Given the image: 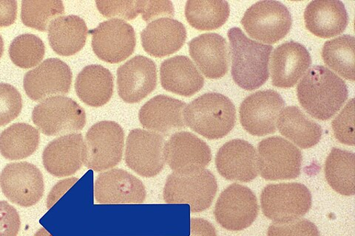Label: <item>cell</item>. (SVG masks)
<instances>
[{"label": "cell", "instance_id": "836d02e7", "mask_svg": "<svg viewBox=\"0 0 355 236\" xmlns=\"http://www.w3.org/2000/svg\"><path fill=\"white\" fill-rule=\"evenodd\" d=\"M64 14L62 1H22L21 19L27 27L47 31L51 22Z\"/></svg>", "mask_w": 355, "mask_h": 236}, {"label": "cell", "instance_id": "7402d4cb", "mask_svg": "<svg viewBox=\"0 0 355 236\" xmlns=\"http://www.w3.org/2000/svg\"><path fill=\"white\" fill-rule=\"evenodd\" d=\"M189 51L200 71L209 80H218L227 73L230 51L223 37L205 33L189 42Z\"/></svg>", "mask_w": 355, "mask_h": 236}, {"label": "cell", "instance_id": "4fadbf2b", "mask_svg": "<svg viewBox=\"0 0 355 236\" xmlns=\"http://www.w3.org/2000/svg\"><path fill=\"white\" fill-rule=\"evenodd\" d=\"M164 144L162 134L140 129L132 130L126 143L127 165L143 177L157 176L165 165Z\"/></svg>", "mask_w": 355, "mask_h": 236}, {"label": "cell", "instance_id": "484cf974", "mask_svg": "<svg viewBox=\"0 0 355 236\" xmlns=\"http://www.w3.org/2000/svg\"><path fill=\"white\" fill-rule=\"evenodd\" d=\"M160 80L165 91L184 97L193 96L205 84L201 73L184 55L174 56L161 64Z\"/></svg>", "mask_w": 355, "mask_h": 236}, {"label": "cell", "instance_id": "cb8c5ba5", "mask_svg": "<svg viewBox=\"0 0 355 236\" xmlns=\"http://www.w3.org/2000/svg\"><path fill=\"white\" fill-rule=\"evenodd\" d=\"M187 39V30L180 21L164 17L150 22L141 33L142 47L153 57L162 58L179 51Z\"/></svg>", "mask_w": 355, "mask_h": 236}, {"label": "cell", "instance_id": "f35d334b", "mask_svg": "<svg viewBox=\"0 0 355 236\" xmlns=\"http://www.w3.org/2000/svg\"><path fill=\"white\" fill-rule=\"evenodd\" d=\"M268 236H320L315 224L305 219L286 223H273L268 229Z\"/></svg>", "mask_w": 355, "mask_h": 236}, {"label": "cell", "instance_id": "277c9868", "mask_svg": "<svg viewBox=\"0 0 355 236\" xmlns=\"http://www.w3.org/2000/svg\"><path fill=\"white\" fill-rule=\"evenodd\" d=\"M218 184L215 176L208 170L191 174L172 173L166 179L164 199L169 204H188L193 212H200L212 205Z\"/></svg>", "mask_w": 355, "mask_h": 236}, {"label": "cell", "instance_id": "2e32d148", "mask_svg": "<svg viewBox=\"0 0 355 236\" xmlns=\"http://www.w3.org/2000/svg\"><path fill=\"white\" fill-rule=\"evenodd\" d=\"M73 74L70 66L59 59L44 60L24 77V89L33 100L42 101L70 92Z\"/></svg>", "mask_w": 355, "mask_h": 236}, {"label": "cell", "instance_id": "30bf717a", "mask_svg": "<svg viewBox=\"0 0 355 236\" xmlns=\"http://www.w3.org/2000/svg\"><path fill=\"white\" fill-rule=\"evenodd\" d=\"M259 210L257 198L249 188L232 184L218 197L214 215L222 228L241 231L252 226Z\"/></svg>", "mask_w": 355, "mask_h": 236}, {"label": "cell", "instance_id": "5bb4252c", "mask_svg": "<svg viewBox=\"0 0 355 236\" xmlns=\"http://www.w3.org/2000/svg\"><path fill=\"white\" fill-rule=\"evenodd\" d=\"M285 106L276 91L254 93L244 99L239 109L242 127L253 136L263 137L276 131L277 118Z\"/></svg>", "mask_w": 355, "mask_h": 236}, {"label": "cell", "instance_id": "603a6c76", "mask_svg": "<svg viewBox=\"0 0 355 236\" xmlns=\"http://www.w3.org/2000/svg\"><path fill=\"white\" fill-rule=\"evenodd\" d=\"M183 101L166 96H157L148 101L139 111L141 126L150 131L169 136L185 128Z\"/></svg>", "mask_w": 355, "mask_h": 236}, {"label": "cell", "instance_id": "8fae6325", "mask_svg": "<svg viewBox=\"0 0 355 236\" xmlns=\"http://www.w3.org/2000/svg\"><path fill=\"white\" fill-rule=\"evenodd\" d=\"M89 33L92 35L94 53L107 63L123 62L135 51V30L124 20L114 19L103 21Z\"/></svg>", "mask_w": 355, "mask_h": 236}, {"label": "cell", "instance_id": "d4e9b609", "mask_svg": "<svg viewBox=\"0 0 355 236\" xmlns=\"http://www.w3.org/2000/svg\"><path fill=\"white\" fill-rule=\"evenodd\" d=\"M306 28L315 36L329 39L341 35L348 26L345 6L339 0H315L304 11Z\"/></svg>", "mask_w": 355, "mask_h": 236}, {"label": "cell", "instance_id": "5b68a950", "mask_svg": "<svg viewBox=\"0 0 355 236\" xmlns=\"http://www.w3.org/2000/svg\"><path fill=\"white\" fill-rule=\"evenodd\" d=\"M32 120L46 136H63L83 130L86 125V114L73 99L54 96L33 109Z\"/></svg>", "mask_w": 355, "mask_h": 236}, {"label": "cell", "instance_id": "ba28073f", "mask_svg": "<svg viewBox=\"0 0 355 236\" xmlns=\"http://www.w3.org/2000/svg\"><path fill=\"white\" fill-rule=\"evenodd\" d=\"M241 24L252 39L275 44L291 31L293 19L290 10L279 1H260L244 14Z\"/></svg>", "mask_w": 355, "mask_h": 236}, {"label": "cell", "instance_id": "7a4b0ae2", "mask_svg": "<svg viewBox=\"0 0 355 236\" xmlns=\"http://www.w3.org/2000/svg\"><path fill=\"white\" fill-rule=\"evenodd\" d=\"M232 76L241 88L252 91L269 80L272 47L249 39L239 28L229 30Z\"/></svg>", "mask_w": 355, "mask_h": 236}, {"label": "cell", "instance_id": "9c48e42d", "mask_svg": "<svg viewBox=\"0 0 355 236\" xmlns=\"http://www.w3.org/2000/svg\"><path fill=\"white\" fill-rule=\"evenodd\" d=\"M257 157L261 176L266 181L293 179L301 174L302 152L281 137L261 140L258 146Z\"/></svg>", "mask_w": 355, "mask_h": 236}, {"label": "cell", "instance_id": "74e56055", "mask_svg": "<svg viewBox=\"0 0 355 236\" xmlns=\"http://www.w3.org/2000/svg\"><path fill=\"white\" fill-rule=\"evenodd\" d=\"M336 139L341 143L354 145V100L351 99L332 122Z\"/></svg>", "mask_w": 355, "mask_h": 236}, {"label": "cell", "instance_id": "8d00e7d4", "mask_svg": "<svg viewBox=\"0 0 355 236\" xmlns=\"http://www.w3.org/2000/svg\"><path fill=\"white\" fill-rule=\"evenodd\" d=\"M146 0L140 1H96L100 14L107 18L136 19L141 14Z\"/></svg>", "mask_w": 355, "mask_h": 236}, {"label": "cell", "instance_id": "3957f363", "mask_svg": "<svg viewBox=\"0 0 355 236\" xmlns=\"http://www.w3.org/2000/svg\"><path fill=\"white\" fill-rule=\"evenodd\" d=\"M185 125L209 140L223 138L234 128L236 110L224 95L210 93L200 96L187 105Z\"/></svg>", "mask_w": 355, "mask_h": 236}, {"label": "cell", "instance_id": "f6af8a7d", "mask_svg": "<svg viewBox=\"0 0 355 236\" xmlns=\"http://www.w3.org/2000/svg\"><path fill=\"white\" fill-rule=\"evenodd\" d=\"M33 236H53L44 228H40Z\"/></svg>", "mask_w": 355, "mask_h": 236}, {"label": "cell", "instance_id": "f546056e", "mask_svg": "<svg viewBox=\"0 0 355 236\" xmlns=\"http://www.w3.org/2000/svg\"><path fill=\"white\" fill-rule=\"evenodd\" d=\"M40 140L38 129L28 123H15L0 134V153L9 161L25 159L37 151Z\"/></svg>", "mask_w": 355, "mask_h": 236}, {"label": "cell", "instance_id": "8992f818", "mask_svg": "<svg viewBox=\"0 0 355 236\" xmlns=\"http://www.w3.org/2000/svg\"><path fill=\"white\" fill-rule=\"evenodd\" d=\"M261 209L274 223H286L305 216L312 207V195L301 183L271 184L261 195Z\"/></svg>", "mask_w": 355, "mask_h": 236}, {"label": "cell", "instance_id": "b9f144b4", "mask_svg": "<svg viewBox=\"0 0 355 236\" xmlns=\"http://www.w3.org/2000/svg\"><path fill=\"white\" fill-rule=\"evenodd\" d=\"M17 16V2L15 0H0V28L15 24Z\"/></svg>", "mask_w": 355, "mask_h": 236}, {"label": "cell", "instance_id": "ac0fdd59", "mask_svg": "<svg viewBox=\"0 0 355 236\" xmlns=\"http://www.w3.org/2000/svg\"><path fill=\"white\" fill-rule=\"evenodd\" d=\"M95 199L99 204H140L146 189L139 179L119 168L100 174L95 183Z\"/></svg>", "mask_w": 355, "mask_h": 236}, {"label": "cell", "instance_id": "d590c367", "mask_svg": "<svg viewBox=\"0 0 355 236\" xmlns=\"http://www.w3.org/2000/svg\"><path fill=\"white\" fill-rule=\"evenodd\" d=\"M21 109L22 99L17 89L9 84L0 83V127L15 120Z\"/></svg>", "mask_w": 355, "mask_h": 236}, {"label": "cell", "instance_id": "bcb514c9", "mask_svg": "<svg viewBox=\"0 0 355 236\" xmlns=\"http://www.w3.org/2000/svg\"><path fill=\"white\" fill-rule=\"evenodd\" d=\"M3 52H4V42H3V39L1 37V35H0V58L2 57Z\"/></svg>", "mask_w": 355, "mask_h": 236}, {"label": "cell", "instance_id": "4dcf8cb0", "mask_svg": "<svg viewBox=\"0 0 355 236\" xmlns=\"http://www.w3.org/2000/svg\"><path fill=\"white\" fill-rule=\"evenodd\" d=\"M230 14L227 1L190 0L185 6L188 24L198 30H214L223 26Z\"/></svg>", "mask_w": 355, "mask_h": 236}, {"label": "cell", "instance_id": "ee69618b", "mask_svg": "<svg viewBox=\"0 0 355 236\" xmlns=\"http://www.w3.org/2000/svg\"><path fill=\"white\" fill-rule=\"evenodd\" d=\"M77 178L64 179L55 185L51 190L49 197V208H50L65 192L69 190L76 182Z\"/></svg>", "mask_w": 355, "mask_h": 236}, {"label": "cell", "instance_id": "e0dca14e", "mask_svg": "<svg viewBox=\"0 0 355 236\" xmlns=\"http://www.w3.org/2000/svg\"><path fill=\"white\" fill-rule=\"evenodd\" d=\"M157 84V65L143 55H137L117 70L119 97L128 104L140 102Z\"/></svg>", "mask_w": 355, "mask_h": 236}, {"label": "cell", "instance_id": "f1b7e54d", "mask_svg": "<svg viewBox=\"0 0 355 236\" xmlns=\"http://www.w3.org/2000/svg\"><path fill=\"white\" fill-rule=\"evenodd\" d=\"M277 125L283 136L303 149L316 145L323 134L318 123L294 106L288 107L281 111Z\"/></svg>", "mask_w": 355, "mask_h": 236}, {"label": "cell", "instance_id": "ab89813d", "mask_svg": "<svg viewBox=\"0 0 355 236\" xmlns=\"http://www.w3.org/2000/svg\"><path fill=\"white\" fill-rule=\"evenodd\" d=\"M21 221L17 210L6 201H0V236H17Z\"/></svg>", "mask_w": 355, "mask_h": 236}, {"label": "cell", "instance_id": "52a82bcc", "mask_svg": "<svg viewBox=\"0 0 355 236\" xmlns=\"http://www.w3.org/2000/svg\"><path fill=\"white\" fill-rule=\"evenodd\" d=\"M85 143V165L95 172H105L121 162L125 145V132L114 121L98 122L87 131Z\"/></svg>", "mask_w": 355, "mask_h": 236}, {"label": "cell", "instance_id": "d6986e66", "mask_svg": "<svg viewBox=\"0 0 355 236\" xmlns=\"http://www.w3.org/2000/svg\"><path fill=\"white\" fill-rule=\"evenodd\" d=\"M85 161V143L79 133L55 138L48 144L42 154L44 168L57 177L73 175L81 170Z\"/></svg>", "mask_w": 355, "mask_h": 236}, {"label": "cell", "instance_id": "83f0119b", "mask_svg": "<svg viewBox=\"0 0 355 236\" xmlns=\"http://www.w3.org/2000/svg\"><path fill=\"white\" fill-rule=\"evenodd\" d=\"M48 30L51 47L62 56L73 55L80 52L87 39L88 30L85 20L75 15L55 19Z\"/></svg>", "mask_w": 355, "mask_h": 236}, {"label": "cell", "instance_id": "9a60e30c", "mask_svg": "<svg viewBox=\"0 0 355 236\" xmlns=\"http://www.w3.org/2000/svg\"><path fill=\"white\" fill-rule=\"evenodd\" d=\"M164 156L171 170L181 174L205 170L212 160L208 145L188 131L173 134L164 144Z\"/></svg>", "mask_w": 355, "mask_h": 236}, {"label": "cell", "instance_id": "7c38bea8", "mask_svg": "<svg viewBox=\"0 0 355 236\" xmlns=\"http://www.w3.org/2000/svg\"><path fill=\"white\" fill-rule=\"evenodd\" d=\"M0 187L8 200L25 208L38 203L44 190L42 172L28 162L7 165L0 174Z\"/></svg>", "mask_w": 355, "mask_h": 236}, {"label": "cell", "instance_id": "60d3db41", "mask_svg": "<svg viewBox=\"0 0 355 236\" xmlns=\"http://www.w3.org/2000/svg\"><path fill=\"white\" fill-rule=\"evenodd\" d=\"M174 11L173 5L171 1H147L146 0L141 15L144 21L149 22L164 17H173Z\"/></svg>", "mask_w": 355, "mask_h": 236}, {"label": "cell", "instance_id": "e575fe53", "mask_svg": "<svg viewBox=\"0 0 355 236\" xmlns=\"http://www.w3.org/2000/svg\"><path fill=\"white\" fill-rule=\"evenodd\" d=\"M46 53V47L36 35H22L11 42L9 55L13 63L21 69H28L38 65Z\"/></svg>", "mask_w": 355, "mask_h": 236}, {"label": "cell", "instance_id": "7bdbcfd3", "mask_svg": "<svg viewBox=\"0 0 355 236\" xmlns=\"http://www.w3.org/2000/svg\"><path fill=\"white\" fill-rule=\"evenodd\" d=\"M190 236H217L212 224L203 219H192L191 221Z\"/></svg>", "mask_w": 355, "mask_h": 236}, {"label": "cell", "instance_id": "ffe728a7", "mask_svg": "<svg viewBox=\"0 0 355 236\" xmlns=\"http://www.w3.org/2000/svg\"><path fill=\"white\" fill-rule=\"evenodd\" d=\"M216 165L220 175L228 181L249 183L259 175L257 150L241 139L230 140L220 148Z\"/></svg>", "mask_w": 355, "mask_h": 236}, {"label": "cell", "instance_id": "1f68e13d", "mask_svg": "<svg viewBox=\"0 0 355 236\" xmlns=\"http://www.w3.org/2000/svg\"><path fill=\"white\" fill-rule=\"evenodd\" d=\"M354 154L334 148L325 163V176L329 185L343 196H353L354 184Z\"/></svg>", "mask_w": 355, "mask_h": 236}, {"label": "cell", "instance_id": "6da1fadb", "mask_svg": "<svg viewBox=\"0 0 355 236\" xmlns=\"http://www.w3.org/2000/svg\"><path fill=\"white\" fill-rule=\"evenodd\" d=\"M297 93L300 105L319 120H327L336 115L349 96L346 83L324 66L309 70L300 82Z\"/></svg>", "mask_w": 355, "mask_h": 236}, {"label": "cell", "instance_id": "44dd1931", "mask_svg": "<svg viewBox=\"0 0 355 236\" xmlns=\"http://www.w3.org/2000/svg\"><path fill=\"white\" fill-rule=\"evenodd\" d=\"M312 58L303 44L291 41L274 51L271 60L272 84L279 88L293 87L309 70Z\"/></svg>", "mask_w": 355, "mask_h": 236}, {"label": "cell", "instance_id": "4316f807", "mask_svg": "<svg viewBox=\"0 0 355 236\" xmlns=\"http://www.w3.org/2000/svg\"><path fill=\"white\" fill-rule=\"evenodd\" d=\"M114 76L102 65H88L77 75L75 89L85 105L101 107L109 102L114 93Z\"/></svg>", "mask_w": 355, "mask_h": 236}, {"label": "cell", "instance_id": "d6a6232c", "mask_svg": "<svg viewBox=\"0 0 355 236\" xmlns=\"http://www.w3.org/2000/svg\"><path fill=\"white\" fill-rule=\"evenodd\" d=\"M355 39L344 35L327 41L322 49V58L330 69L345 80L354 82Z\"/></svg>", "mask_w": 355, "mask_h": 236}]
</instances>
